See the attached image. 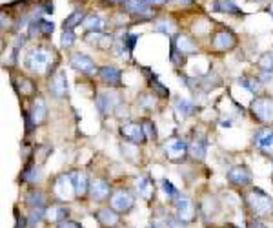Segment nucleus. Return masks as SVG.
Masks as SVG:
<instances>
[{
    "instance_id": "1",
    "label": "nucleus",
    "mask_w": 273,
    "mask_h": 228,
    "mask_svg": "<svg viewBox=\"0 0 273 228\" xmlns=\"http://www.w3.org/2000/svg\"><path fill=\"white\" fill-rule=\"evenodd\" d=\"M246 201H248L249 208L257 217H266V215H272L273 212V201L272 197L268 196L266 192H262L261 188H251L249 194L246 196Z\"/></svg>"
},
{
    "instance_id": "2",
    "label": "nucleus",
    "mask_w": 273,
    "mask_h": 228,
    "mask_svg": "<svg viewBox=\"0 0 273 228\" xmlns=\"http://www.w3.org/2000/svg\"><path fill=\"white\" fill-rule=\"evenodd\" d=\"M51 57H53V51L46 50V48H37L27 55L25 66L35 73H44L48 66L51 64Z\"/></svg>"
},
{
    "instance_id": "3",
    "label": "nucleus",
    "mask_w": 273,
    "mask_h": 228,
    "mask_svg": "<svg viewBox=\"0 0 273 228\" xmlns=\"http://www.w3.org/2000/svg\"><path fill=\"white\" fill-rule=\"evenodd\" d=\"M251 113L261 123H273V97H259L251 102Z\"/></svg>"
},
{
    "instance_id": "4",
    "label": "nucleus",
    "mask_w": 273,
    "mask_h": 228,
    "mask_svg": "<svg viewBox=\"0 0 273 228\" xmlns=\"http://www.w3.org/2000/svg\"><path fill=\"white\" fill-rule=\"evenodd\" d=\"M188 152H190V146H188L186 141H182V139L173 137V139H168V141L164 143L166 157H168V159H172V161H175V163L182 161Z\"/></svg>"
},
{
    "instance_id": "5",
    "label": "nucleus",
    "mask_w": 273,
    "mask_h": 228,
    "mask_svg": "<svg viewBox=\"0 0 273 228\" xmlns=\"http://www.w3.org/2000/svg\"><path fill=\"white\" fill-rule=\"evenodd\" d=\"M53 194L57 197L58 201H70L76 196L75 194V186H73V181H71V176H60L53 184Z\"/></svg>"
},
{
    "instance_id": "6",
    "label": "nucleus",
    "mask_w": 273,
    "mask_h": 228,
    "mask_svg": "<svg viewBox=\"0 0 273 228\" xmlns=\"http://www.w3.org/2000/svg\"><path fill=\"white\" fill-rule=\"evenodd\" d=\"M121 133L126 141H129V143L135 144V146H137V144L146 143V133H144V128L137 123H124L121 126Z\"/></svg>"
},
{
    "instance_id": "7",
    "label": "nucleus",
    "mask_w": 273,
    "mask_h": 228,
    "mask_svg": "<svg viewBox=\"0 0 273 228\" xmlns=\"http://www.w3.org/2000/svg\"><path fill=\"white\" fill-rule=\"evenodd\" d=\"M133 203H135L133 196L124 188L117 190L113 196H111V208L121 212V214H126V212H129V210L133 208Z\"/></svg>"
},
{
    "instance_id": "8",
    "label": "nucleus",
    "mask_w": 273,
    "mask_h": 228,
    "mask_svg": "<svg viewBox=\"0 0 273 228\" xmlns=\"http://www.w3.org/2000/svg\"><path fill=\"white\" fill-rule=\"evenodd\" d=\"M175 206H177V217L182 223L191 221L195 217V206H193L191 199H188L186 196L175 197Z\"/></svg>"
},
{
    "instance_id": "9",
    "label": "nucleus",
    "mask_w": 273,
    "mask_h": 228,
    "mask_svg": "<svg viewBox=\"0 0 273 228\" xmlns=\"http://www.w3.org/2000/svg\"><path fill=\"white\" fill-rule=\"evenodd\" d=\"M48 117V108H46V102L42 99H37L35 101V104H33L31 111H29V115L25 117V123H27V131L31 130V126H37L40 124L44 119Z\"/></svg>"
},
{
    "instance_id": "10",
    "label": "nucleus",
    "mask_w": 273,
    "mask_h": 228,
    "mask_svg": "<svg viewBox=\"0 0 273 228\" xmlns=\"http://www.w3.org/2000/svg\"><path fill=\"white\" fill-rule=\"evenodd\" d=\"M253 144L264 153H273V130L272 128H261L255 133Z\"/></svg>"
},
{
    "instance_id": "11",
    "label": "nucleus",
    "mask_w": 273,
    "mask_h": 228,
    "mask_svg": "<svg viewBox=\"0 0 273 228\" xmlns=\"http://www.w3.org/2000/svg\"><path fill=\"white\" fill-rule=\"evenodd\" d=\"M235 42H237L235 35L231 31L223 29V31L215 33V37L211 40V46H213V50H217V51H226V50H231L235 46Z\"/></svg>"
},
{
    "instance_id": "12",
    "label": "nucleus",
    "mask_w": 273,
    "mask_h": 228,
    "mask_svg": "<svg viewBox=\"0 0 273 228\" xmlns=\"http://www.w3.org/2000/svg\"><path fill=\"white\" fill-rule=\"evenodd\" d=\"M228 181L233 186H248V184H251V174L244 166H235L228 172Z\"/></svg>"
},
{
    "instance_id": "13",
    "label": "nucleus",
    "mask_w": 273,
    "mask_h": 228,
    "mask_svg": "<svg viewBox=\"0 0 273 228\" xmlns=\"http://www.w3.org/2000/svg\"><path fill=\"white\" fill-rule=\"evenodd\" d=\"M109 182L102 177H95L93 181L89 182V194L95 201H104L109 196Z\"/></svg>"
},
{
    "instance_id": "14",
    "label": "nucleus",
    "mask_w": 273,
    "mask_h": 228,
    "mask_svg": "<svg viewBox=\"0 0 273 228\" xmlns=\"http://www.w3.org/2000/svg\"><path fill=\"white\" fill-rule=\"evenodd\" d=\"M70 64L71 68H75V70H78V72L82 73L95 72V62L89 59L88 55H84V53H73L70 59Z\"/></svg>"
},
{
    "instance_id": "15",
    "label": "nucleus",
    "mask_w": 273,
    "mask_h": 228,
    "mask_svg": "<svg viewBox=\"0 0 273 228\" xmlns=\"http://www.w3.org/2000/svg\"><path fill=\"white\" fill-rule=\"evenodd\" d=\"M50 91L55 95L57 99L66 97L68 93V82H66V73L64 72H57L50 80Z\"/></svg>"
},
{
    "instance_id": "16",
    "label": "nucleus",
    "mask_w": 273,
    "mask_h": 228,
    "mask_svg": "<svg viewBox=\"0 0 273 228\" xmlns=\"http://www.w3.org/2000/svg\"><path fill=\"white\" fill-rule=\"evenodd\" d=\"M172 48H175V51H178L180 55H193V53H197V44L190 37H186V35H178L177 39H173Z\"/></svg>"
},
{
    "instance_id": "17",
    "label": "nucleus",
    "mask_w": 273,
    "mask_h": 228,
    "mask_svg": "<svg viewBox=\"0 0 273 228\" xmlns=\"http://www.w3.org/2000/svg\"><path fill=\"white\" fill-rule=\"evenodd\" d=\"M99 77L104 84L108 86H119L121 84V72L115 66H102L99 70Z\"/></svg>"
},
{
    "instance_id": "18",
    "label": "nucleus",
    "mask_w": 273,
    "mask_h": 228,
    "mask_svg": "<svg viewBox=\"0 0 273 228\" xmlns=\"http://www.w3.org/2000/svg\"><path fill=\"white\" fill-rule=\"evenodd\" d=\"M71 181H73V186H75V194L76 197H84L86 196V192L89 190V181H88V176L80 172V170H76V172H71Z\"/></svg>"
},
{
    "instance_id": "19",
    "label": "nucleus",
    "mask_w": 273,
    "mask_h": 228,
    "mask_svg": "<svg viewBox=\"0 0 273 228\" xmlns=\"http://www.w3.org/2000/svg\"><path fill=\"white\" fill-rule=\"evenodd\" d=\"M117 102H119V97H117L115 93H100V95L97 97V108H99V111H100L102 115L113 111Z\"/></svg>"
},
{
    "instance_id": "20",
    "label": "nucleus",
    "mask_w": 273,
    "mask_h": 228,
    "mask_svg": "<svg viewBox=\"0 0 273 228\" xmlns=\"http://www.w3.org/2000/svg\"><path fill=\"white\" fill-rule=\"evenodd\" d=\"M135 188H137V194H139L142 199H146V201H149L153 196V182L151 179L148 176L144 177H139L137 179V182H135Z\"/></svg>"
},
{
    "instance_id": "21",
    "label": "nucleus",
    "mask_w": 273,
    "mask_h": 228,
    "mask_svg": "<svg viewBox=\"0 0 273 228\" xmlns=\"http://www.w3.org/2000/svg\"><path fill=\"white\" fill-rule=\"evenodd\" d=\"M97 219H99V223H100L104 228H113L119 225V215L109 208L99 210V212H97Z\"/></svg>"
},
{
    "instance_id": "22",
    "label": "nucleus",
    "mask_w": 273,
    "mask_h": 228,
    "mask_svg": "<svg viewBox=\"0 0 273 228\" xmlns=\"http://www.w3.org/2000/svg\"><path fill=\"white\" fill-rule=\"evenodd\" d=\"M208 152V141L204 137H195L193 143L190 144V155L193 159H204Z\"/></svg>"
},
{
    "instance_id": "23",
    "label": "nucleus",
    "mask_w": 273,
    "mask_h": 228,
    "mask_svg": "<svg viewBox=\"0 0 273 228\" xmlns=\"http://www.w3.org/2000/svg\"><path fill=\"white\" fill-rule=\"evenodd\" d=\"M106 19L104 17H100V15H89V17H86V20H84V26L88 27L89 31H97V33H102L104 29H106Z\"/></svg>"
},
{
    "instance_id": "24",
    "label": "nucleus",
    "mask_w": 273,
    "mask_h": 228,
    "mask_svg": "<svg viewBox=\"0 0 273 228\" xmlns=\"http://www.w3.org/2000/svg\"><path fill=\"white\" fill-rule=\"evenodd\" d=\"M175 111H177L178 115L182 119L190 117V115H193V111H195V106H193V102H190L188 99H177L175 101Z\"/></svg>"
},
{
    "instance_id": "25",
    "label": "nucleus",
    "mask_w": 273,
    "mask_h": 228,
    "mask_svg": "<svg viewBox=\"0 0 273 228\" xmlns=\"http://www.w3.org/2000/svg\"><path fill=\"white\" fill-rule=\"evenodd\" d=\"M84 19H86V13H84V11H73L68 19L64 20V31H73Z\"/></svg>"
},
{
    "instance_id": "26",
    "label": "nucleus",
    "mask_w": 273,
    "mask_h": 228,
    "mask_svg": "<svg viewBox=\"0 0 273 228\" xmlns=\"http://www.w3.org/2000/svg\"><path fill=\"white\" fill-rule=\"evenodd\" d=\"M213 9H215V11H223V13H229V15L239 13V6H237L233 0H217Z\"/></svg>"
},
{
    "instance_id": "27",
    "label": "nucleus",
    "mask_w": 273,
    "mask_h": 228,
    "mask_svg": "<svg viewBox=\"0 0 273 228\" xmlns=\"http://www.w3.org/2000/svg\"><path fill=\"white\" fill-rule=\"evenodd\" d=\"M66 217H68V210L64 208V206H53L48 212V219L53 223H64Z\"/></svg>"
},
{
    "instance_id": "28",
    "label": "nucleus",
    "mask_w": 273,
    "mask_h": 228,
    "mask_svg": "<svg viewBox=\"0 0 273 228\" xmlns=\"http://www.w3.org/2000/svg\"><path fill=\"white\" fill-rule=\"evenodd\" d=\"M27 204H29L31 208H44L46 199L40 192H31V194L27 196Z\"/></svg>"
},
{
    "instance_id": "29",
    "label": "nucleus",
    "mask_w": 273,
    "mask_h": 228,
    "mask_svg": "<svg viewBox=\"0 0 273 228\" xmlns=\"http://www.w3.org/2000/svg\"><path fill=\"white\" fill-rule=\"evenodd\" d=\"M241 84L249 90L251 93H259L261 91V82H259V78H251V77H244L241 78Z\"/></svg>"
},
{
    "instance_id": "30",
    "label": "nucleus",
    "mask_w": 273,
    "mask_h": 228,
    "mask_svg": "<svg viewBox=\"0 0 273 228\" xmlns=\"http://www.w3.org/2000/svg\"><path fill=\"white\" fill-rule=\"evenodd\" d=\"M262 72H273V53H264L259 60Z\"/></svg>"
},
{
    "instance_id": "31",
    "label": "nucleus",
    "mask_w": 273,
    "mask_h": 228,
    "mask_svg": "<svg viewBox=\"0 0 273 228\" xmlns=\"http://www.w3.org/2000/svg\"><path fill=\"white\" fill-rule=\"evenodd\" d=\"M24 181H29V182H37L40 179V170L38 168H27L24 172V176H22Z\"/></svg>"
},
{
    "instance_id": "32",
    "label": "nucleus",
    "mask_w": 273,
    "mask_h": 228,
    "mask_svg": "<svg viewBox=\"0 0 273 228\" xmlns=\"http://www.w3.org/2000/svg\"><path fill=\"white\" fill-rule=\"evenodd\" d=\"M38 26H40V33L44 35V37H50L55 26H53V22H48V20H38Z\"/></svg>"
},
{
    "instance_id": "33",
    "label": "nucleus",
    "mask_w": 273,
    "mask_h": 228,
    "mask_svg": "<svg viewBox=\"0 0 273 228\" xmlns=\"http://www.w3.org/2000/svg\"><path fill=\"white\" fill-rule=\"evenodd\" d=\"M142 128H144L146 139H151V141H155V137H157V131H155V126H153L151 121H144V124H142Z\"/></svg>"
},
{
    "instance_id": "34",
    "label": "nucleus",
    "mask_w": 273,
    "mask_h": 228,
    "mask_svg": "<svg viewBox=\"0 0 273 228\" xmlns=\"http://www.w3.org/2000/svg\"><path fill=\"white\" fill-rule=\"evenodd\" d=\"M44 217V208H33L31 210V215H29V225L31 227H35L40 219Z\"/></svg>"
},
{
    "instance_id": "35",
    "label": "nucleus",
    "mask_w": 273,
    "mask_h": 228,
    "mask_svg": "<svg viewBox=\"0 0 273 228\" xmlns=\"http://www.w3.org/2000/svg\"><path fill=\"white\" fill-rule=\"evenodd\" d=\"M20 82H22V84H20V91H22V95H31L33 91H35V86H33L31 80H27V78H22Z\"/></svg>"
},
{
    "instance_id": "36",
    "label": "nucleus",
    "mask_w": 273,
    "mask_h": 228,
    "mask_svg": "<svg viewBox=\"0 0 273 228\" xmlns=\"http://www.w3.org/2000/svg\"><path fill=\"white\" fill-rule=\"evenodd\" d=\"M75 44V33L73 31H64L62 33V46L64 48H71Z\"/></svg>"
},
{
    "instance_id": "37",
    "label": "nucleus",
    "mask_w": 273,
    "mask_h": 228,
    "mask_svg": "<svg viewBox=\"0 0 273 228\" xmlns=\"http://www.w3.org/2000/svg\"><path fill=\"white\" fill-rule=\"evenodd\" d=\"M162 190H164L166 194H168V196L170 197H177L178 194H177V190H175V186H173L172 182L168 181V179H164V181H162Z\"/></svg>"
},
{
    "instance_id": "38",
    "label": "nucleus",
    "mask_w": 273,
    "mask_h": 228,
    "mask_svg": "<svg viewBox=\"0 0 273 228\" xmlns=\"http://www.w3.org/2000/svg\"><path fill=\"white\" fill-rule=\"evenodd\" d=\"M155 29L157 31H164V33H168V35H172L173 33V26H172V22H159L157 26H155Z\"/></svg>"
},
{
    "instance_id": "39",
    "label": "nucleus",
    "mask_w": 273,
    "mask_h": 228,
    "mask_svg": "<svg viewBox=\"0 0 273 228\" xmlns=\"http://www.w3.org/2000/svg\"><path fill=\"white\" fill-rule=\"evenodd\" d=\"M137 40H139V37H137V35H127L126 39H122V42L127 46V50H129V51H133V48H135V44H137Z\"/></svg>"
},
{
    "instance_id": "40",
    "label": "nucleus",
    "mask_w": 273,
    "mask_h": 228,
    "mask_svg": "<svg viewBox=\"0 0 273 228\" xmlns=\"http://www.w3.org/2000/svg\"><path fill=\"white\" fill-rule=\"evenodd\" d=\"M166 223H168V227L170 228H184V225H182V221H180V219H175V217H168V219H166Z\"/></svg>"
},
{
    "instance_id": "41",
    "label": "nucleus",
    "mask_w": 273,
    "mask_h": 228,
    "mask_svg": "<svg viewBox=\"0 0 273 228\" xmlns=\"http://www.w3.org/2000/svg\"><path fill=\"white\" fill-rule=\"evenodd\" d=\"M248 228H266V227H264L261 221H257V219H255V221H249L248 223Z\"/></svg>"
},
{
    "instance_id": "42",
    "label": "nucleus",
    "mask_w": 273,
    "mask_h": 228,
    "mask_svg": "<svg viewBox=\"0 0 273 228\" xmlns=\"http://www.w3.org/2000/svg\"><path fill=\"white\" fill-rule=\"evenodd\" d=\"M58 228H76V223H71V221H64L58 225Z\"/></svg>"
},
{
    "instance_id": "43",
    "label": "nucleus",
    "mask_w": 273,
    "mask_h": 228,
    "mask_svg": "<svg viewBox=\"0 0 273 228\" xmlns=\"http://www.w3.org/2000/svg\"><path fill=\"white\" fill-rule=\"evenodd\" d=\"M15 228H25V221L22 219V217H17V225H15Z\"/></svg>"
},
{
    "instance_id": "44",
    "label": "nucleus",
    "mask_w": 273,
    "mask_h": 228,
    "mask_svg": "<svg viewBox=\"0 0 273 228\" xmlns=\"http://www.w3.org/2000/svg\"><path fill=\"white\" fill-rule=\"evenodd\" d=\"M190 2H191V0H178V4H184V6H186V4H190Z\"/></svg>"
},
{
    "instance_id": "45",
    "label": "nucleus",
    "mask_w": 273,
    "mask_h": 228,
    "mask_svg": "<svg viewBox=\"0 0 273 228\" xmlns=\"http://www.w3.org/2000/svg\"><path fill=\"white\" fill-rule=\"evenodd\" d=\"M268 11H270V13H272V17H273V4L270 7H268Z\"/></svg>"
},
{
    "instance_id": "46",
    "label": "nucleus",
    "mask_w": 273,
    "mask_h": 228,
    "mask_svg": "<svg viewBox=\"0 0 273 228\" xmlns=\"http://www.w3.org/2000/svg\"><path fill=\"white\" fill-rule=\"evenodd\" d=\"M76 228H82V227H78V225H76Z\"/></svg>"
},
{
    "instance_id": "47",
    "label": "nucleus",
    "mask_w": 273,
    "mask_h": 228,
    "mask_svg": "<svg viewBox=\"0 0 273 228\" xmlns=\"http://www.w3.org/2000/svg\"><path fill=\"white\" fill-rule=\"evenodd\" d=\"M149 228H157V227H149Z\"/></svg>"
},
{
    "instance_id": "48",
    "label": "nucleus",
    "mask_w": 273,
    "mask_h": 228,
    "mask_svg": "<svg viewBox=\"0 0 273 228\" xmlns=\"http://www.w3.org/2000/svg\"><path fill=\"white\" fill-rule=\"evenodd\" d=\"M231 228H239V227H231Z\"/></svg>"
}]
</instances>
